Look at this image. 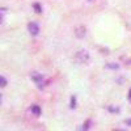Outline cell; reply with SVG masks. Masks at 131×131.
Segmentation results:
<instances>
[{
    "instance_id": "obj_1",
    "label": "cell",
    "mask_w": 131,
    "mask_h": 131,
    "mask_svg": "<svg viewBox=\"0 0 131 131\" xmlns=\"http://www.w3.org/2000/svg\"><path fill=\"white\" fill-rule=\"evenodd\" d=\"M75 59L78 60L80 64H88L91 62V57H89V52L86 50H80L76 52L75 55Z\"/></svg>"
},
{
    "instance_id": "obj_2",
    "label": "cell",
    "mask_w": 131,
    "mask_h": 131,
    "mask_svg": "<svg viewBox=\"0 0 131 131\" xmlns=\"http://www.w3.org/2000/svg\"><path fill=\"white\" fill-rule=\"evenodd\" d=\"M30 79L34 81L36 84H37V86L39 89H42L43 86H45V80H43V76H42V73H39V72H31L30 73Z\"/></svg>"
},
{
    "instance_id": "obj_3",
    "label": "cell",
    "mask_w": 131,
    "mask_h": 131,
    "mask_svg": "<svg viewBox=\"0 0 131 131\" xmlns=\"http://www.w3.org/2000/svg\"><path fill=\"white\" fill-rule=\"evenodd\" d=\"M28 30L31 36H38V33H39V26L36 24V23H30L28 25Z\"/></svg>"
},
{
    "instance_id": "obj_4",
    "label": "cell",
    "mask_w": 131,
    "mask_h": 131,
    "mask_svg": "<svg viewBox=\"0 0 131 131\" xmlns=\"http://www.w3.org/2000/svg\"><path fill=\"white\" fill-rule=\"evenodd\" d=\"M85 33H86V29H85V26H78L75 29V36L78 37V38H83L84 36H85Z\"/></svg>"
},
{
    "instance_id": "obj_5",
    "label": "cell",
    "mask_w": 131,
    "mask_h": 131,
    "mask_svg": "<svg viewBox=\"0 0 131 131\" xmlns=\"http://www.w3.org/2000/svg\"><path fill=\"white\" fill-rule=\"evenodd\" d=\"M30 110H31V113L34 114V115H41V107L38 105H33Z\"/></svg>"
},
{
    "instance_id": "obj_6",
    "label": "cell",
    "mask_w": 131,
    "mask_h": 131,
    "mask_svg": "<svg viewBox=\"0 0 131 131\" xmlns=\"http://www.w3.org/2000/svg\"><path fill=\"white\" fill-rule=\"evenodd\" d=\"M105 68H109V70H118V68H119V64H117V63H107V64L105 66Z\"/></svg>"
},
{
    "instance_id": "obj_7",
    "label": "cell",
    "mask_w": 131,
    "mask_h": 131,
    "mask_svg": "<svg viewBox=\"0 0 131 131\" xmlns=\"http://www.w3.org/2000/svg\"><path fill=\"white\" fill-rule=\"evenodd\" d=\"M33 8L36 9V12H37V13H42V7H41L38 3H34V4H33Z\"/></svg>"
},
{
    "instance_id": "obj_8",
    "label": "cell",
    "mask_w": 131,
    "mask_h": 131,
    "mask_svg": "<svg viewBox=\"0 0 131 131\" xmlns=\"http://www.w3.org/2000/svg\"><path fill=\"white\" fill-rule=\"evenodd\" d=\"M70 107H71V109H75V107H76V97H75V96L71 97V105H70Z\"/></svg>"
},
{
    "instance_id": "obj_9",
    "label": "cell",
    "mask_w": 131,
    "mask_h": 131,
    "mask_svg": "<svg viewBox=\"0 0 131 131\" xmlns=\"http://www.w3.org/2000/svg\"><path fill=\"white\" fill-rule=\"evenodd\" d=\"M0 85H2L3 88H4V86L7 85V80H5V78H4V76H0Z\"/></svg>"
},
{
    "instance_id": "obj_10",
    "label": "cell",
    "mask_w": 131,
    "mask_h": 131,
    "mask_svg": "<svg viewBox=\"0 0 131 131\" xmlns=\"http://www.w3.org/2000/svg\"><path fill=\"white\" fill-rule=\"evenodd\" d=\"M109 110L113 112V113H114V112H115V113H118V112H119V109H118V107H112V106H109Z\"/></svg>"
},
{
    "instance_id": "obj_11",
    "label": "cell",
    "mask_w": 131,
    "mask_h": 131,
    "mask_svg": "<svg viewBox=\"0 0 131 131\" xmlns=\"http://www.w3.org/2000/svg\"><path fill=\"white\" fill-rule=\"evenodd\" d=\"M89 123H91V122L88 121V122H86V123H85V125L83 126V128H84V130H86V128H89Z\"/></svg>"
},
{
    "instance_id": "obj_12",
    "label": "cell",
    "mask_w": 131,
    "mask_h": 131,
    "mask_svg": "<svg viewBox=\"0 0 131 131\" xmlns=\"http://www.w3.org/2000/svg\"><path fill=\"white\" fill-rule=\"evenodd\" d=\"M128 101L131 102V88L128 89Z\"/></svg>"
},
{
    "instance_id": "obj_13",
    "label": "cell",
    "mask_w": 131,
    "mask_h": 131,
    "mask_svg": "<svg viewBox=\"0 0 131 131\" xmlns=\"http://www.w3.org/2000/svg\"><path fill=\"white\" fill-rule=\"evenodd\" d=\"M127 125H131V119H130V121H127Z\"/></svg>"
}]
</instances>
